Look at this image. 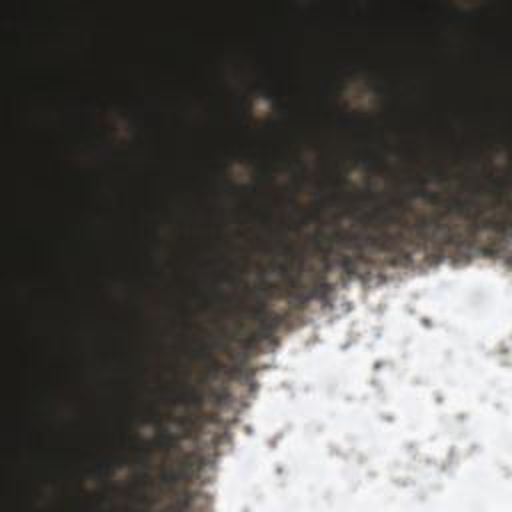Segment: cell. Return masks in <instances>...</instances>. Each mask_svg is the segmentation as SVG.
Instances as JSON below:
<instances>
[{
	"mask_svg": "<svg viewBox=\"0 0 512 512\" xmlns=\"http://www.w3.org/2000/svg\"><path fill=\"white\" fill-rule=\"evenodd\" d=\"M508 296L442 268L334 308L278 352L220 496H474L508 452Z\"/></svg>",
	"mask_w": 512,
	"mask_h": 512,
	"instance_id": "cell-1",
	"label": "cell"
}]
</instances>
